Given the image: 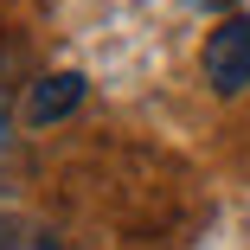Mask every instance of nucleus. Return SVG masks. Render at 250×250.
<instances>
[{
  "label": "nucleus",
  "mask_w": 250,
  "mask_h": 250,
  "mask_svg": "<svg viewBox=\"0 0 250 250\" xmlns=\"http://www.w3.org/2000/svg\"><path fill=\"white\" fill-rule=\"evenodd\" d=\"M206 83L218 96L250 90V20H218V32L206 39Z\"/></svg>",
  "instance_id": "nucleus-1"
},
{
  "label": "nucleus",
  "mask_w": 250,
  "mask_h": 250,
  "mask_svg": "<svg viewBox=\"0 0 250 250\" xmlns=\"http://www.w3.org/2000/svg\"><path fill=\"white\" fill-rule=\"evenodd\" d=\"M77 103H83V71H52V77L32 83V96H26V122H32V128H52V122H64Z\"/></svg>",
  "instance_id": "nucleus-2"
},
{
  "label": "nucleus",
  "mask_w": 250,
  "mask_h": 250,
  "mask_svg": "<svg viewBox=\"0 0 250 250\" xmlns=\"http://www.w3.org/2000/svg\"><path fill=\"white\" fill-rule=\"evenodd\" d=\"M0 250H64L52 231H39V225H26V218H13V212H0Z\"/></svg>",
  "instance_id": "nucleus-3"
},
{
  "label": "nucleus",
  "mask_w": 250,
  "mask_h": 250,
  "mask_svg": "<svg viewBox=\"0 0 250 250\" xmlns=\"http://www.w3.org/2000/svg\"><path fill=\"white\" fill-rule=\"evenodd\" d=\"M13 161V122H7V109H0V167Z\"/></svg>",
  "instance_id": "nucleus-4"
},
{
  "label": "nucleus",
  "mask_w": 250,
  "mask_h": 250,
  "mask_svg": "<svg viewBox=\"0 0 250 250\" xmlns=\"http://www.w3.org/2000/svg\"><path fill=\"white\" fill-rule=\"evenodd\" d=\"M192 7H206V13H218V7H231V0H192Z\"/></svg>",
  "instance_id": "nucleus-5"
}]
</instances>
